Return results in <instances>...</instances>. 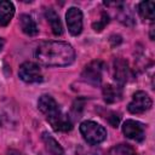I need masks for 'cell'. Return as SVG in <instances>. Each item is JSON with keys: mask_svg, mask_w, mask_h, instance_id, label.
<instances>
[{"mask_svg": "<svg viewBox=\"0 0 155 155\" xmlns=\"http://www.w3.org/2000/svg\"><path fill=\"white\" fill-rule=\"evenodd\" d=\"M36 59L48 67H64L73 63L75 52L71 45L64 41L41 42L35 52Z\"/></svg>", "mask_w": 155, "mask_h": 155, "instance_id": "1", "label": "cell"}, {"mask_svg": "<svg viewBox=\"0 0 155 155\" xmlns=\"http://www.w3.org/2000/svg\"><path fill=\"white\" fill-rule=\"evenodd\" d=\"M80 132L85 140L92 145L99 144L107 138L105 128L94 121H84L80 125Z\"/></svg>", "mask_w": 155, "mask_h": 155, "instance_id": "2", "label": "cell"}, {"mask_svg": "<svg viewBox=\"0 0 155 155\" xmlns=\"http://www.w3.org/2000/svg\"><path fill=\"white\" fill-rule=\"evenodd\" d=\"M103 70H104V63L102 61H93L85 67L82 71V78L86 82L97 86L102 81Z\"/></svg>", "mask_w": 155, "mask_h": 155, "instance_id": "3", "label": "cell"}, {"mask_svg": "<svg viewBox=\"0 0 155 155\" xmlns=\"http://www.w3.org/2000/svg\"><path fill=\"white\" fill-rule=\"evenodd\" d=\"M18 75L19 78L29 84L33 82H40L42 81V73L41 69L38 64L33 63V62H24L18 70Z\"/></svg>", "mask_w": 155, "mask_h": 155, "instance_id": "4", "label": "cell"}, {"mask_svg": "<svg viewBox=\"0 0 155 155\" xmlns=\"http://www.w3.org/2000/svg\"><path fill=\"white\" fill-rule=\"evenodd\" d=\"M151 107V98L144 91H137L132 96V101L128 104V111L132 114H142L149 110Z\"/></svg>", "mask_w": 155, "mask_h": 155, "instance_id": "5", "label": "cell"}, {"mask_svg": "<svg viewBox=\"0 0 155 155\" xmlns=\"http://www.w3.org/2000/svg\"><path fill=\"white\" fill-rule=\"evenodd\" d=\"M67 25L71 35H79L82 30V13L78 7H70L65 13Z\"/></svg>", "mask_w": 155, "mask_h": 155, "instance_id": "6", "label": "cell"}, {"mask_svg": "<svg viewBox=\"0 0 155 155\" xmlns=\"http://www.w3.org/2000/svg\"><path fill=\"white\" fill-rule=\"evenodd\" d=\"M47 121L50 122V125L52 126V128L54 131L68 132L73 128V124H71L70 119L68 117V115L63 114L61 111V109L58 111H56L54 114L47 116Z\"/></svg>", "mask_w": 155, "mask_h": 155, "instance_id": "7", "label": "cell"}, {"mask_svg": "<svg viewBox=\"0 0 155 155\" xmlns=\"http://www.w3.org/2000/svg\"><path fill=\"white\" fill-rule=\"evenodd\" d=\"M122 132L127 138L134 140H143L144 139V126L134 120H126L122 125Z\"/></svg>", "mask_w": 155, "mask_h": 155, "instance_id": "8", "label": "cell"}, {"mask_svg": "<svg viewBox=\"0 0 155 155\" xmlns=\"http://www.w3.org/2000/svg\"><path fill=\"white\" fill-rule=\"evenodd\" d=\"M128 74H130V69L127 65V62L117 58L114 61V78L115 81L119 84V86H122L127 79H128Z\"/></svg>", "mask_w": 155, "mask_h": 155, "instance_id": "9", "label": "cell"}, {"mask_svg": "<svg viewBox=\"0 0 155 155\" xmlns=\"http://www.w3.org/2000/svg\"><path fill=\"white\" fill-rule=\"evenodd\" d=\"M38 107H39L40 111L46 115V117L50 116V115H52V114H54L56 111L59 110L57 102H56L51 96H48V94H42V96L39 98V101H38Z\"/></svg>", "mask_w": 155, "mask_h": 155, "instance_id": "10", "label": "cell"}, {"mask_svg": "<svg viewBox=\"0 0 155 155\" xmlns=\"http://www.w3.org/2000/svg\"><path fill=\"white\" fill-rule=\"evenodd\" d=\"M15 15V6L11 1H0V25L6 27Z\"/></svg>", "mask_w": 155, "mask_h": 155, "instance_id": "11", "label": "cell"}, {"mask_svg": "<svg viewBox=\"0 0 155 155\" xmlns=\"http://www.w3.org/2000/svg\"><path fill=\"white\" fill-rule=\"evenodd\" d=\"M103 97L107 103H115L121 99L122 90L121 86L116 85H107L103 87Z\"/></svg>", "mask_w": 155, "mask_h": 155, "instance_id": "12", "label": "cell"}, {"mask_svg": "<svg viewBox=\"0 0 155 155\" xmlns=\"http://www.w3.org/2000/svg\"><path fill=\"white\" fill-rule=\"evenodd\" d=\"M45 16L51 25V29L53 31L54 35H62L63 34V25H62V22L59 19V16L57 15V12L52 8H47L45 11Z\"/></svg>", "mask_w": 155, "mask_h": 155, "instance_id": "13", "label": "cell"}, {"mask_svg": "<svg viewBox=\"0 0 155 155\" xmlns=\"http://www.w3.org/2000/svg\"><path fill=\"white\" fill-rule=\"evenodd\" d=\"M19 23H21V28H22L24 34H27L29 36L38 34L39 29L36 27V23L34 22V19L29 15H22L19 18Z\"/></svg>", "mask_w": 155, "mask_h": 155, "instance_id": "14", "label": "cell"}, {"mask_svg": "<svg viewBox=\"0 0 155 155\" xmlns=\"http://www.w3.org/2000/svg\"><path fill=\"white\" fill-rule=\"evenodd\" d=\"M42 140L46 145V148L48 149V151L53 155H64V150L61 147V144L50 134H47L46 132L42 133Z\"/></svg>", "mask_w": 155, "mask_h": 155, "instance_id": "15", "label": "cell"}, {"mask_svg": "<svg viewBox=\"0 0 155 155\" xmlns=\"http://www.w3.org/2000/svg\"><path fill=\"white\" fill-rule=\"evenodd\" d=\"M155 4L154 1H142L139 4V15L144 18V19H154L155 16Z\"/></svg>", "mask_w": 155, "mask_h": 155, "instance_id": "16", "label": "cell"}, {"mask_svg": "<svg viewBox=\"0 0 155 155\" xmlns=\"http://www.w3.org/2000/svg\"><path fill=\"white\" fill-rule=\"evenodd\" d=\"M108 155H137V153L134 151V149L127 144H119L113 147Z\"/></svg>", "mask_w": 155, "mask_h": 155, "instance_id": "17", "label": "cell"}, {"mask_svg": "<svg viewBox=\"0 0 155 155\" xmlns=\"http://www.w3.org/2000/svg\"><path fill=\"white\" fill-rule=\"evenodd\" d=\"M108 22H109V16H108L107 13H102V18H101L98 22L93 23L92 27H93V29H94L96 31H101V30L108 24Z\"/></svg>", "mask_w": 155, "mask_h": 155, "instance_id": "18", "label": "cell"}, {"mask_svg": "<svg viewBox=\"0 0 155 155\" xmlns=\"http://www.w3.org/2000/svg\"><path fill=\"white\" fill-rule=\"evenodd\" d=\"M7 155H23V154H21V153L17 151V150H10V151L7 153Z\"/></svg>", "mask_w": 155, "mask_h": 155, "instance_id": "19", "label": "cell"}, {"mask_svg": "<svg viewBox=\"0 0 155 155\" xmlns=\"http://www.w3.org/2000/svg\"><path fill=\"white\" fill-rule=\"evenodd\" d=\"M2 46H4V40H2V39H0V51H1Z\"/></svg>", "mask_w": 155, "mask_h": 155, "instance_id": "20", "label": "cell"}]
</instances>
